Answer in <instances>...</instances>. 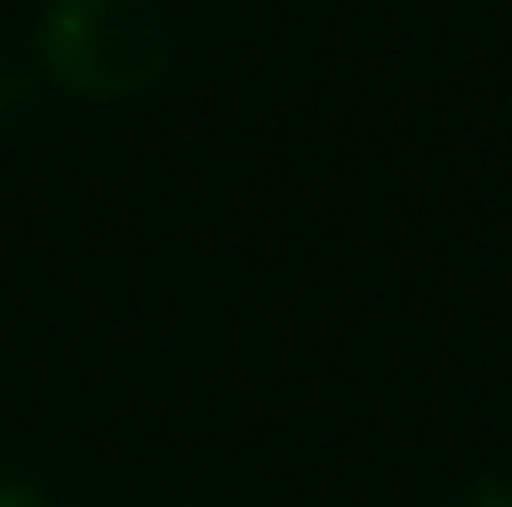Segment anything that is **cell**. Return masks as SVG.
Listing matches in <instances>:
<instances>
[{"label":"cell","mask_w":512,"mask_h":507,"mask_svg":"<svg viewBox=\"0 0 512 507\" xmlns=\"http://www.w3.org/2000/svg\"><path fill=\"white\" fill-rule=\"evenodd\" d=\"M448 507H512V483H503V478H478Z\"/></svg>","instance_id":"2"},{"label":"cell","mask_w":512,"mask_h":507,"mask_svg":"<svg viewBox=\"0 0 512 507\" xmlns=\"http://www.w3.org/2000/svg\"><path fill=\"white\" fill-rule=\"evenodd\" d=\"M0 507H55L45 493L25 488V483H0Z\"/></svg>","instance_id":"3"},{"label":"cell","mask_w":512,"mask_h":507,"mask_svg":"<svg viewBox=\"0 0 512 507\" xmlns=\"http://www.w3.org/2000/svg\"><path fill=\"white\" fill-rule=\"evenodd\" d=\"M20 100H25V85H20L15 75H5V70H0V120H5V115H15V105H20Z\"/></svg>","instance_id":"4"},{"label":"cell","mask_w":512,"mask_h":507,"mask_svg":"<svg viewBox=\"0 0 512 507\" xmlns=\"http://www.w3.org/2000/svg\"><path fill=\"white\" fill-rule=\"evenodd\" d=\"M35 50L70 95L130 100L170 70L174 35L150 0H50L35 25Z\"/></svg>","instance_id":"1"}]
</instances>
